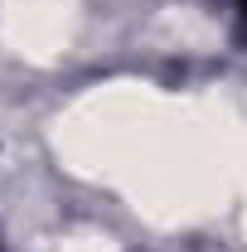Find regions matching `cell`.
I'll list each match as a JSON object with an SVG mask.
<instances>
[{"label":"cell","instance_id":"6da1fadb","mask_svg":"<svg viewBox=\"0 0 247 252\" xmlns=\"http://www.w3.org/2000/svg\"><path fill=\"white\" fill-rule=\"evenodd\" d=\"M243 10H247V0H243Z\"/></svg>","mask_w":247,"mask_h":252}]
</instances>
